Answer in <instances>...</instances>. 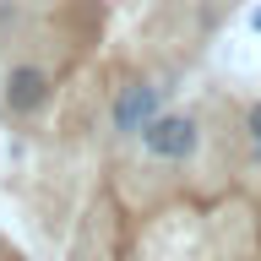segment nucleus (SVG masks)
Instances as JSON below:
<instances>
[{"label": "nucleus", "instance_id": "obj_5", "mask_svg": "<svg viewBox=\"0 0 261 261\" xmlns=\"http://www.w3.org/2000/svg\"><path fill=\"white\" fill-rule=\"evenodd\" d=\"M250 28H256V33H261V6H256V11H250Z\"/></svg>", "mask_w": 261, "mask_h": 261}, {"label": "nucleus", "instance_id": "obj_2", "mask_svg": "<svg viewBox=\"0 0 261 261\" xmlns=\"http://www.w3.org/2000/svg\"><path fill=\"white\" fill-rule=\"evenodd\" d=\"M245 0H0V65H38L49 114L22 136L103 130L114 98H169Z\"/></svg>", "mask_w": 261, "mask_h": 261}, {"label": "nucleus", "instance_id": "obj_1", "mask_svg": "<svg viewBox=\"0 0 261 261\" xmlns=\"http://www.w3.org/2000/svg\"><path fill=\"white\" fill-rule=\"evenodd\" d=\"M201 147L158 163L136 142L16 136L6 196L55 261H261V147L240 130V98H196Z\"/></svg>", "mask_w": 261, "mask_h": 261}, {"label": "nucleus", "instance_id": "obj_3", "mask_svg": "<svg viewBox=\"0 0 261 261\" xmlns=\"http://www.w3.org/2000/svg\"><path fill=\"white\" fill-rule=\"evenodd\" d=\"M240 130H245L250 147H261V93L256 98H240Z\"/></svg>", "mask_w": 261, "mask_h": 261}, {"label": "nucleus", "instance_id": "obj_4", "mask_svg": "<svg viewBox=\"0 0 261 261\" xmlns=\"http://www.w3.org/2000/svg\"><path fill=\"white\" fill-rule=\"evenodd\" d=\"M0 261H33L28 250H22V245L11 240V234H0Z\"/></svg>", "mask_w": 261, "mask_h": 261}]
</instances>
